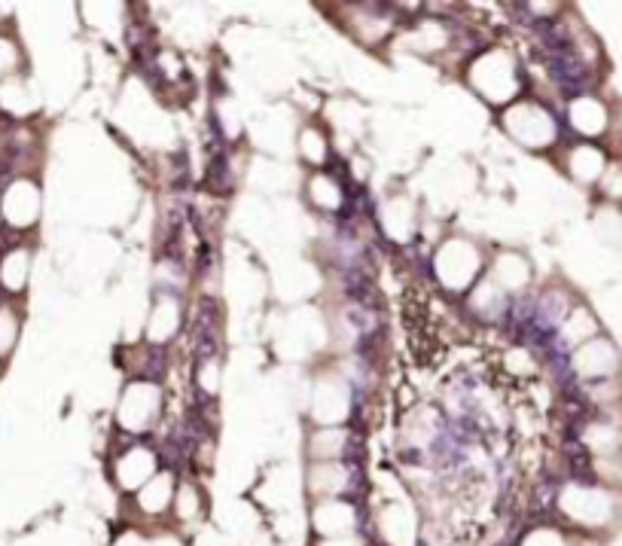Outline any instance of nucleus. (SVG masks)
I'll return each instance as SVG.
<instances>
[{
	"instance_id": "nucleus-1",
	"label": "nucleus",
	"mask_w": 622,
	"mask_h": 546,
	"mask_svg": "<svg viewBox=\"0 0 622 546\" xmlns=\"http://www.w3.org/2000/svg\"><path fill=\"white\" fill-rule=\"evenodd\" d=\"M470 80L479 92H485L491 101H510L519 92V80H516V65L513 58L504 52H485L482 58L473 62Z\"/></svg>"
},
{
	"instance_id": "nucleus-2",
	"label": "nucleus",
	"mask_w": 622,
	"mask_h": 546,
	"mask_svg": "<svg viewBox=\"0 0 622 546\" xmlns=\"http://www.w3.org/2000/svg\"><path fill=\"white\" fill-rule=\"evenodd\" d=\"M504 126L513 132L516 141H522L525 147H549L558 135V126H555V119L546 107L540 104H519L513 107L507 116H504Z\"/></svg>"
},
{
	"instance_id": "nucleus-3",
	"label": "nucleus",
	"mask_w": 622,
	"mask_h": 546,
	"mask_svg": "<svg viewBox=\"0 0 622 546\" xmlns=\"http://www.w3.org/2000/svg\"><path fill=\"white\" fill-rule=\"evenodd\" d=\"M562 510L580 525H607L616 513L613 498L592 485H568L562 492Z\"/></svg>"
},
{
	"instance_id": "nucleus-4",
	"label": "nucleus",
	"mask_w": 622,
	"mask_h": 546,
	"mask_svg": "<svg viewBox=\"0 0 622 546\" xmlns=\"http://www.w3.org/2000/svg\"><path fill=\"white\" fill-rule=\"evenodd\" d=\"M0 214L4 220L16 229H25L31 223H37L40 217V190L34 180L22 177V180H13L4 193V202H0Z\"/></svg>"
},
{
	"instance_id": "nucleus-5",
	"label": "nucleus",
	"mask_w": 622,
	"mask_h": 546,
	"mask_svg": "<svg viewBox=\"0 0 622 546\" xmlns=\"http://www.w3.org/2000/svg\"><path fill=\"white\" fill-rule=\"evenodd\" d=\"M354 519H357V510L348 507L345 501H321L315 507V528L324 534V540L354 534Z\"/></svg>"
},
{
	"instance_id": "nucleus-6",
	"label": "nucleus",
	"mask_w": 622,
	"mask_h": 546,
	"mask_svg": "<svg viewBox=\"0 0 622 546\" xmlns=\"http://www.w3.org/2000/svg\"><path fill=\"white\" fill-rule=\"evenodd\" d=\"M153 476H156V458L150 449H132L116 464V479L126 485V489H144Z\"/></svg>"
},
{
	"instance_id": "nucleus-7",
	"label": "nucleus",
	"mask_w": 622,
	"mask_h": 546,
	"mask_svg": "<svg viewBox=\"0 0 622 546\" xmlns=\"http://www.w3.org/2000/svg\"><path fill=\"white\" fill-rule=\"evenodd\" d=\"M174 504V476L156 473L144 489H138V507L147 516H162Z\"/></svg>"
},
{
	"instance_id": "nucleus-8",
	"label": "nucleus",
	"mask_w": 622,
	"mask_h": 546,
	"mask_svg": "<svg viewBox=\"0 0 622 546\" xmlns=\"http://www.w3.org/2000/svg\"><path fill=\"white\" fill-rule=\"evenodd\" d=\"M577 370L586 376H607L616 370V351L604 339H592L577 351Z\"/></svg>"
},
{
	"instance_id": "nucleus-9",
	"label": "nucleus",
	"mask_w": 622,
	"mask_h": 546,
	"mask_svg": "<svg viewBox=\"0 0 622 546\" xmlns=\"http://www.w3.org/2000/svg\"><path fill=\"white\" fill-rule=\"evenodd\" d=\"M571 123L577 126V132L583 135H598L607 126V110L601 101L595 98H580L571 104Z\"/></svg>"
},
{
	"instance_id": "nucleus-10",
	"label": "nucleus",
	"mask_w": 622,
	"mask_h": 546,
	"mask_svg": "<svg viewBox=\"0 0 622 546\" xmlns=\"http://www.w3.org/2000/svg\"><path fill=\"white\" fill-rule=\"evenodd\" d=\"M28 272H31L28 248H13L4 257V263H0V284H4V290H10V293H19V290H25Z\"/></svg>"
},
{
	"instance_id": "nucleus-11",
	"label": "nucleus",
	"mask_w": 622,
	"mask_h": 546,
	"mask_svg": "<svg viewBox=\"0 0 622 546\" xmlns=\"http://www.w3.org/2000/svg\"><path fill=\"white\" fill-rule=\"evenodd\" d=\"M199 510H202L199 489H196V485H190V482H183L180 489H177V495H174V513H177V519L180 522H190V519L199 516Z\"/></svg>"
},
{
	"instance_id": "nucleus-12",
	"label": "nucleus",
	"mask_w": 622,
	"mask_h": 546,
	"mask_svg": "<svg viewBox=\"0 0 622 546\" xmlns=\"http://www.w3.org/2000/svg\"><path fill=\"white\" fill-rule=\"evenodd\" d=\"M19 339V318L10 306H0V357H7Z\"/></svg>"
},
{
	"instance_id": "nucleus-13",
	"label": "nucleus",
	"mask_w": 622,
	"mask_h": 546,
	"mask_svg": "<svg viewBox=\"0 0 622 546\" xmlns=\"http://www.w3.org/2000/svg\"><path fill=\"white\" fill-rule=\"evenodd\" d=\"M574 165H580L583 162V168L580 171H574L580 180H592V177H598L601 171H604V156L598 153V150H592V147H580V150H574V159H571Z\"/></svg>"
},
{
	"instance_id": "nucleus-14",
	"label": "nucleus",
	"mask_w": 622,
	"mask_h": 546,
	"mask_svg": "<svg viewBox=\"0 0 622 546\" xmlns=\"http://www.w3.org/2000/svg\"><path fill=\"white\" fill-rule=\"evenodd\" d=\"M19 46L10 40V37H0V77H13L19 71Z\"/></svg>"
},
{
	"instance_id": "nucleus-15",
	"label": "nucleus",
	"mask_w": 622,
	"mask_h": 546,
	"mask_svg": "<svg viewBox=\"0 0 622 546\" xmlns=\"http://www.w3.org/2000/svg\"><path fill=\"white\" fill-rule=\"evenodd\" d=\"M522 546H568V543H565V537L558 534L555 528H534V531L525 537Z\"/></svg>"
}]
</instances>
